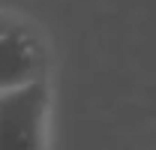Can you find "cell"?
Wrapping results in <instances>:
<instances>
[{
	"label": "cell",
	"instance_id": "cell-2",
	"mask_svg": "<svg viewBox=\"0 0 156 150\" xmlns=\"http://www.w3.org/2000/svg\"><path fill=\"white\" fill-rule=\"evenodd\" d=\"M48 105L45 81L0 93V150H45Z\"/></svg>",
	"mask_w": 156,
	"mask_h": 150
},
{
	"label": "cell",
	"instance_id": "cell-1",
	"mask_svg": "<svg viewBox=\"0 0 156 150\" xmlns=\"http://www.w3.org/2000/svg\"><path fill=\"white\" fill-rule=\"evenodd\" d=\"M48 51L39 30L12 12H0V93L45 81Z\"/></svg>",
	"mask_w": 156,
	"mask_h": 150
}]
</instances>
